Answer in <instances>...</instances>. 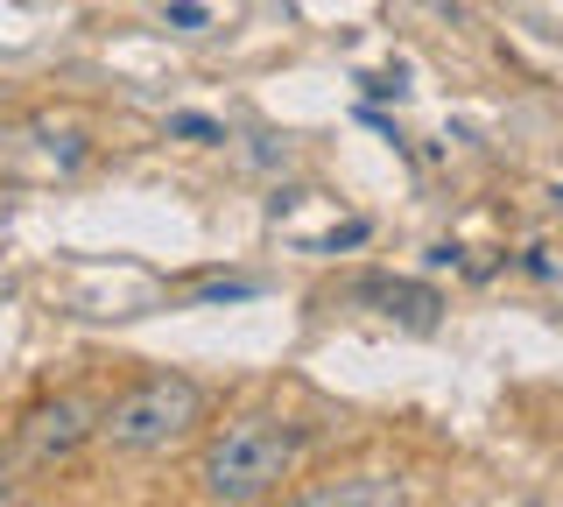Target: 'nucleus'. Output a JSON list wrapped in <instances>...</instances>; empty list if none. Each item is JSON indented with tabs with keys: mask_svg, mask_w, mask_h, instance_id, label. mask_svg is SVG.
<instances>
[{
	"mask_svg": "<svg viewBox=\"0 0 563 507\" xmlns=\"http://www.w3.org/2000/svg\"><path fill=\"white\" fill-rule=\"evenodd\" d=\"M246 296H254V283H205L198 304H246Z\"/></svg>",
	"mask_w": 563,
	"mask_h": 507,
	"instance_id": "8",
	"label": "nucleus"
},
{
	"mask_svg": "<svg viewBox=\"0 0 563 507\" xmlns=\"http://www.w3.org/2000/svg\"><path fill=\"white\" fill-rule=\"evenodd\" d=\"M296 500L303 507H401L409 500V480H395V472H339L324 486H303Z\"/></svg>",
	"mask_w": 563,
	"mask_h": 507,
	"instance_id": "5",
	"label": "nucleus"
},
{
	"mask_svg": "<svg viewBox=\"0 0 563 507\" xmlns=\"http://www.w3.org/2000/svg\"><path fill=\"white\" fill-rule=\"evenodd\" d=\"M0 500H14V486H8V480H0Z\"/></svg>",
	"mask_w": 563,
	"mask_h": 507,
	"instance_id": "10",
	"label": "nucleus"
},
{
	"mask_svg": "<svg viewBox=\"0 0 563 507\" xmlns=\"http://www.w3.org/2000/svg\"><path fill=\"white\" fill-rule=\"evenodd\" d=\"M169 134H176V142H198V148L225 142V128H219V120H205V113H169Z\"/></svg>",
	"mask_w": 563,
	"mask_h": 507,
	"instance_id": "6",
	"label": "nucleus"
},
{
	"mask_svg": "<svg viewBox=\"0 0 563 507\" xmlns=\"http://www.w3.org/2000/svg\"><path fill=\"white\" fill-rule=\"evenodd\" d=\"M205 423V388L190 374H148L128 395H113V409L99 416V437L128 459H155V451L184 444Z\"/></svg>",
	"mask_w": 563,
	"mask_h": 507,
	"instance_id": "2",
	"label": "nucleus"
},
{
	"mask_svg": "<svg viewBox=\"0 0 563 507\" xmlns=\"http://www.w3.org/2000/svg\"><path fill=\"white\" fill-rule=\"evenodd\" d=\"M85 437H99L92 409H85L78 395H57V401H43V409H29L22 459L29 465H64V459H78V451H85Z\"/></svg>",
	"mask_w": 563,
	"mask_h": 507,
	"instance_id": "3",
	"label": "nucleus"
},
{
	"mask_svg": "<svg viewBox=\"0 0 563 507\" xmlns=\"http://www.w3.org/2000/svg\"><path fill=\"white\" fill-rule=\"evenodd\" d=\"M169 22H176V29H205L211 8H205V0H169Z\"/></svg>",
	"mask_w": 563,
	"mask_h": 507,
	"instance_id": "9",
	"label": "nucleus"
},
{
	"mask_svg": "<svg viewBox=\"0 0 563 507\" xmlns=\"http://www.w3.org/2000/svg\"><path fill=\"white\" fill-rule=\"evenodd\" d=\"M556 205H563V190H556Z\"/></svg>",
	"mask_w": 563,
	"mask_h": 507,
	"instance_id": "11",
	"label": "nucleus"
},
{
	"mask_svg": "<svg viewBox=\"0 0 563 507\" xmlns=\"http://www.w3.org/2000/svg\"><path fill=\"white\" fill-rule=\"evenodd\" d=\"M296 459H303V430L296 423H282V416H233L198 459V494L225 500V507L268 500V494H282Z\"/></svg>",
	"mask_w": 563,
	"mask_h": 507,
	"instance_id": "1",
	"label": "nucleus"
},
{
	"mask_svg": "<svg viewBox=\"0 0 563 507\" xmlns=\"http://www.w3.org/2000/svg\"><path fill=\"white\" fill-rule=\"evenodd\" d=\"M366 233H374V225H366V219H352V225H339V233H324V240H317V254H345V247H360Z\"/></svg>",
	"mask_w": 563,
	"mask_h": 507,
	"instance_id": "7",
	"label": "nucleus"
},
{
	"mask_svg": "<svg viewBox=\"0 0 563 507\" xmlns=\"http://www.w3.org/2000/svg\"><path fill=\"white\" fill-rule=\"evenodd\" d=\"M360 304H374L387 324H409V331H437V318H444V296L430 283H395V275L360 283Z\"/></svg>",
	"mask_w": 563,
	"mask_h": 507,
	"instance_id": "4",
	"label": "nucleus"
}]
</instances>
